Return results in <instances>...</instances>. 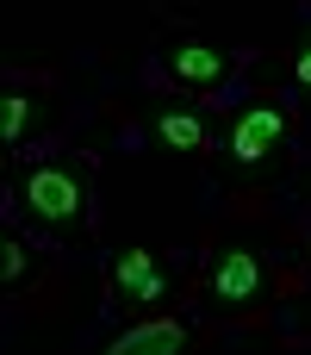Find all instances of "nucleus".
Instances as JSON below:
<instances>
[{
    "label": "nucleus",
    "instance_id": "39448f33",
    "mask_svg": "<svg viewBox=\"0 0 311 355\" xmlns=\"http://www.w3.org/2000/svg\"><path fill=\"white\" fill-rule=\"evenodd\" d=\"M187 343V324L175 318H150V324H131L112 337V355H143V349H181Z\"/></svg>",
    "mask_w": 311,
    "mask_h": 355
},
{
    "label": "nucleus",
    "instance_id": "423d86ee",
    "mask_svg": "<svg viewBox=\"0 0 311 355\" xmlns=\"http://www.w3.org/2000/svg\"><path fill=\"white\" fill-rule=\"evenodd\" d=\"M112 287H118V293H137V300H162L156 256H150V250H125V256L112 262Z\"/></svg>",
    "mask_w": 311,
    "mask_h": 355
},
{
    "label": "nucleus",
    "instance_id": "6e6552de",
    "mask_svg": "<svg viewBox=\"0 0 311 355\" xmlns=\"http://www.w3.org/2000/svg\"><path fill=\"white\" fill-rule=\"evenodd\" d=\"M25 131H31V100H25V94H6V100H0V137L19 144Z\"/></svg>",
    "mask_w": 311,
    "mask_h": 355
},
{
    "label": "nucleus",
    "instance_id": "f257e3e1",
    "mask_svg": "<svg viewBox=\"0 0 311 355\" xmlns=\"http://www.w3.org/2000/svg\"><path fill=\"white\" fill-rule=\"evenodd\" d=\"M25 206L44 225H81L87 218V181H81V168H69V162L31 168L25 175Z\"/></svg>",
    "mask_w": 311,
    "mask_h": 355
},
{
    "label": "nucleus",
    "instance_id": "0eeeda50",
    "mask_svg": "<svg viewBox=\"0 0 311 355\" xmlns=\"http://www.w3.org/2000/svg\"><path fill=\"white\" fill-rule=\"evenodd\" d=\"M156 131H162V144H175V150H206V125H199L193 112H181V106H168V112L156 119Z\"/></svg>",
    "mask_w": 311,
    "mask_h": 355
},
{
    "label": "nucleus",
    "instance_id": "9d476101",
    "mask_svg": "<svg viewBox=\"0 0 311 355\" xmlns=\"http://www.w3.org/2000/svg\"><path fill=\"white\" fill-rule=\"evenodd\" d=\"M293 81H299V87H311V37L299 44V56H293Z\"/></svg>",
    "mask_w": 311,
    "mask_h": 355
},
{
    "label": "nucleus",
    "instance_id": "20e7f679",
    "mask_svg": "<svg viewBox=\"0 0 311 355\" xmlns=\"http://www.w3.org/2000/svg\"><path fill=\"white\" fill-rule=\"evenodd\" d=\"M256 287H262V268H256L249 250H231V256L212 268V300H218V306H243Z\"/></svg>",
    "mask_w": 311,
    "mask_h": 355
},
{
    "label": "nucleus",
    "instance_id": "f03ea898",
    "mask_svg": "<svg viewBox=\"0 0 311 355\" xmlns=\"http://www.w3.org/2000/svg\"><path fill=\"white\" fill-rule=\"evenodd\" d=\"M281 137H287V106L262 100V106H249V112L237 119V131H231V156H237V162H268V156L281 150Z\"/></svg>",
    "mask_w": 311,
    "mask_h": 355
},
{
    "label": "nucleus",
    "instance_id": "7ed1b4c3",
    "mask_svg": "<svg viewBox=\"0 0 311 355\" xmlns=\"http://www.w3.org/2000/svg\"><path fill=\"white\" fill-rule=\"evenodd\" d=\"M168 69L187 81V87H218L224 81V69H231V56L218 50V44H175V56H168Z\"/></svg>",
    "mask_w": 311,
    "mask_h": 355
},
{
    "label": "nucleus",
    "instance_id": "1a4fd4ad",
    "mask_svg": "<svg viewBox=\"0 0 311 355\" xmlns=\"http://www.w3.org/2000/svg\"><path fill=\"white\" fill-rule=\"evenodd\" d=\"M0 256H6V262H0V275H6V281H19V275H25V243H19V237H6V250H0Z\"/></svg>",
    "mask_w": 311,
    "mask_h": 355
}]
</instances>
